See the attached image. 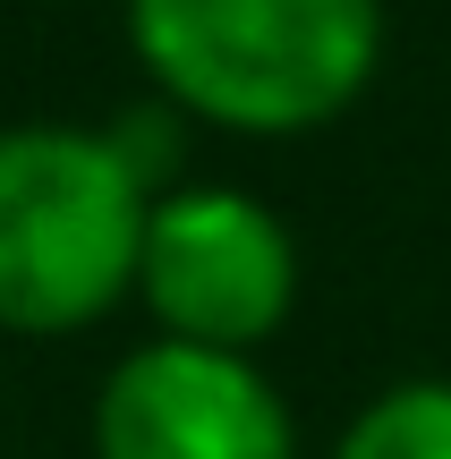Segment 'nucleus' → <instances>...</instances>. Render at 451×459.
I'll return each instance as SVG.
<instances>
[{
	"label": "nucleus",
	"instance_id": "20e7f679",
	"mask_svg": "<svg viewBox=\"0 0 451 459\" xmlns=\"http://www.w3.org/2000/svg\"><path fill=\"white\" fill-rule=\"evenodd\" d=\"M94 459H307L299 409L265 358L145 332L119 349L85 409Z\"/></svg>",
	"mask_w": 451,
	"mask_h": 459
},
{
	"label": "nucleus",
	"instance_id": "39448f33",
	"mask_svg": "<svg viewBox=\"0 0 451 459\" xmlns=\"http://www.w3.org/2000/svg\"><path fill=\"white\" fill-rule=\"evenodd\" d=\"M324 459H451V375H401L367 392Z\"/></svg>",
	"mask_w": 451,
	"mask_h": 459
},
{
	"label": "nucleus",
	"instance_id": "f03ea898",
	"mask_svg": "<svg viewBox=\"0 0 451 459\" xmlns=\"http://www.w3.org/2000/svg\"><path fill=\"white\" fill-rule=\"evenodd\" d=\"M153 196L111 119H0V332L77 341L136 307Z\"/></svg>",
	"mask_w": 451,
	"mask_h": 459
},
{
	"label": "nucleus",
	"instance_id": "423d86ee",
	"mask_svg": "<svg viewBox=\"0 0 451 459\" xmlns=\"http://www.w3.org/2000/svg\"><path fill=\"white\" fill-rule=\"evenodd\" d=\"M34 9H77V0H34Z\"/></svg>",
	"mask_w": 451,
	"mask_h": 459
},
{
	"label": "nucleus",
	"instance_id": "f257e3e1",
	"mask_svg": "<svg viewBox=\"0 0 451 459\" xmlns=\"http://www.w3.org/2000/svg\"><path fill=\"white\" fill-rule=\"evenodd\" d=\"M136 77L187 128L239 145L324 136L375 94L392 43L384 0H119Z\"/></svg>",
	"mask_w": 451,
	"mask_h": 459
},
{
	"label": "nucleus",
	"instance_id": "7ed1b4c3",
	"mask_svg": "<svg viewBox=\"0 0 451 459\" xmlns=\"http://www.w3.org/2000/svg\"><path fill=\"white\" fill-rule=\"evenodd\" d=\"M307 298V247L282 204L230 179H179L153 196L136 255V315L162 341L265 358Z\"/></svg>",
	"mask_w": 451,
	"mask_h": 459
}]
</instances>
